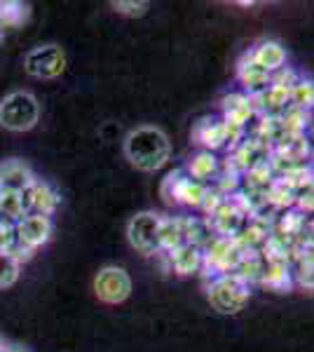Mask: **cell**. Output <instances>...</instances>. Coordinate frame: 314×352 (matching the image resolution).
I'll return each instance as SVG.
<instances>
[{
	"mask_svg": "<svg viewBox=\"0 0 314 352\" xmlns=\"http://www.w3.org/2000/svg\"><path fill=\"white\" fill-rule=\"evenodd\" d=\"M124 157L141 172H157L171 157L169 136L159 127L141 124L124 139Z\"/></svg>",
	"mask_w": 314,
	"mask_h": 352,
	"instance_id": "1",
	"label": "cell"
},
{
	"mask_svg": "<svg viewBox=\"0 0 314 352\" xmlns=\"http://www.w3.org/2000/svg\"><path fill=\"white\" fill-rule=\"evenodd\" d=\"M40 120V104L31 92H10L0 101V124L10 132H28Z\"/></svg>",
	"mask_w": 314,
	"mask_h": 352,
	"instance_id": "2",
	"label": "cell"
},
{
	"mask_svg": "<svg viewBox=\"0 0 314 352\" xmlns=\"http://www.w3.org/2000/svg\"><path fill=\"white\" fill-rule=\"evenodd\" d=\"M209 303L223 315H237L251 298V289L235 272L230 275H216L207 287Z\"/></svg>",
	"mask_w": 314,
	"mask_h": 352,
	"instance_id": "3",
	"label": "cell"
},
{
	"mask_svg": "<svg viewBox=\"0 0 314 352\" xmlns=\"http://www.w3.org/2000/svg\"><path fill=\"white\" fill-rule=\"evenodd\" d=\"M94 294L106 305L124 303L131 294L129 272L120 268V265H106V268H101L94 277Z\"/></svg>",
	"mask_w": 314,
	"mask_h": 352,
	"instance_id": "4",
	"label": "cell"
},
{
	"mask_svg": "<svg viewBox=\"0 0 314 352\" xmlns=\"http://www.w3.org/2000/svg\"><path fill=\"white\" fill-rule=\"evenodd\" d=\"M159 223H162V217L155 212L136 214L127 226V237L131 247L144 254V256L159 254Z\"/></svg>",
	"mask_w": 314,
	"mask_h": 352,
	"instance_id": "5",
	"label": "cell"
},
{
	"mask_svg": "<svg viewBox=\"0 0 314 352\" xmlns=\"http://www.w3.org/2000/svg\"><path fill=\"white\" fill-rule=\"evenodd\" d=\"M24 68L28 76L40 78V80H54L64 73L66 68V54L59 45H40L31 50L24 59Z\"/></svg>",
	"mask_w": 314,
	"mask_h": 352,
	"instance_id": "6",
	"label": "cell"
},
{
	"mask_svg": "<svg viewBox=\"0 0 314 352\" xmlns=\"http://www.w3.org/2000/svg\"><path fill=\"white\" fill-rule=\"evenodd\" d=\"M162 192H164V197H167V202H179V204H186V207L199 209L204 197H207L209 188L204 184H199V181L190 179V176L183 172H176L164 179Z\"/></svg>",
	"mask_w": 314,
	"mask_h": 352,
	"instance_id": "7",
	"label": "cell"
},
{
	"mask_svg": "<svg viewBox=\"0 0 314 352\" xmlns=\"http://www.w3.org/2000/svg\"><path fill=\"white\" fill-rule=\"evenodd\" d=\"M21 197V209H24V217H49L59 209V192H56L52 186L45 184V181H33L26 190L19 192Z\"/></svg>",
	"mask_w": 314,
	"mask_h": 352,
	"instance_id": "8",
	"label": "cell"
},
{
	"mask_svg": "<svg viewBox=\"0 0 314 352\" xmlns=\"http://www.w3.org/2000/svg\"><path fill=\"white\" fill-rule=\"evenodd\" d=\"M14 230H16V240L36 254V249L49 242V237L54 232V223L49 217H33L31 214V217L21 219L19 223H14Z\"/></svg>",
	"mask_w": 314,
	"mask_h": 352,
	"instance_id": "9",
	"label": "cell"
},
{
	"mask_svg": "<svg viewBox=\"0 0 314 352\" xmlns=\"http://www.w3.org/2000/svg\"><path fill=\"white\" fill-rule=\"evenodd\" d=\"M36 181L31 167L21 160H5L0 164V190L21 192Z\"/></svg>",
	"mask_w": 314,
	"mask_h": 352,
	"instance_id": "10",
	"label": "cell"
},
{
	"mask_svg": "<svg viewBox=\"0 0 314 352\" xmlns=\"http://www.w3.org/2000/svg\"><path fill=\"white\" fill-rule=\"evenodd\" d=\"M171 270L179 272V275H195V272L204 270V252L195 244L186 242L181 247H176L174 252L167 254Z\"/></svg>",
	"mask_w": 314,
	"mask_h": 352,
	"instance_id": "11",
	"label": "cell"
},
{
	"mask_svg": "<svg viewBox=\"0 0 314 352\" xmlns=\"http://www.w3.org/2000/svg\"><path fill=\"white\" fill-rule=\"evenodd\" d=\"M237 76H239V82L244 85V89H247L249 96L265 92V89L272 85V73H267L265 68H260L249 54L239 61Z\"/></svg>",
	"mask_w": 314,
	"mask_h": 352,
	"instance_id": "12",
	"label": "cell"
},
{
	"mask_svg": "<svg viewBox=\"0 0 314 352\" xmlns=\"http://www.w3.org/2000/svg\"><path fill=\"white\" fill-rule=\"evenodd\" d=\"M249 56L260 68H265L267 73H272V76L282 71L284 64H287V50H284L277 41H262V43H258L249 52Z\"/></svg>",
	"mask_w": 314,
	"mask_h": 352,
	"instance_id": "13",
	"label": "cell"
},
{
	"mask_svg": "<svg viewBox=\"0 0 314 352\" xmlns=\"http://www.w3.org/2000/svg\"><path fill=\"white\" fill-rule=\"evenodd\" d=\"M188 242V219H162L159 223V254H169Z\"/></svg>",
	"mask_w": 314,
	"mask_h": 352,
	"instance_id": "14",
	"label": "cell"
},
{
	"mask_svg": "<svg viewBox=\"0 0 314 352\" xmlns=\"http://www.w3.org/2000/svg\"><path fill=\"white\" fill-rule=\"evenodd\" d=\"M197 139L209 153H214L230 144V127L225 124V120H204L197 132Z\"/></svg>",
	"mask_w": 314,
	"mask_h": 352,
	"instance_id": "15",
	"label": "cell"
},
{
	"mask_svg": "<svg viewBox=\"0 0 314 352\" xmlns=\"http://www.w3.org/2000/svg\"><path fill=\"white\" fill-rule=\"evenodd\" d=\"M188 176L207 186V181H211L214 176H218V157L209 151L197 153V155L188 162Z\"/></svg>",
	"mask_w": 314,
	"mask_h": 352,
	"instance_id": "16",
	"label": "cell"
},
{
	"mask_svg": "<svg viewBox=\"0 0 314 352\" xmlns=\"http://www.w3.org/2000/svg\"><path fill=\"white\" fill-rule=\"evenodd\" d=\"M289 104L291 109L310 113L314 109V80H310V78H298V82L289 92Z\"/></svg>",
	"mask_w": 314,
	"mask_h": 352,
	"instance_id": "17",
	"label": "cell"
},
{
	"mask_svg": "<svg viewBox=\"0 0 314 352\" xmlns=\"http://www.w3.org/2000/svg\"><path fill=\"white\" fill-rule=\"evenodd\" d=\"M291 275L293 272L289 270V265L284 261H267L265 268H262L260 282L272 289H287L291 285Z\"/></svg>",
	"mask_w": 314,
	"mask_h": 352,
	"instance_id": "18",
	"label": "cell"
},
{
	"mask_svg": "<svg viewBox=\"0 0 314 352\" xmlns=\"http://www.w3.org/2000/svg\"><path fill=\"white\" fill-rule=\"evenodd\" d=\"M24 219V209H21L19 192L0 190V221L5 223H19Z\"/></svg>",
	"mask_w": 314,
	"mask_h": 352,
	"instance_id": "19",
	"label": "cell"
},
{
	"mask_svg": "<svg viewBox=\"0 0 314 352\" xmlns=\"http://www.w3.org/2000/svg\"><path fill=\"white\" fill-rule=\"evenodd\" d=\"M19 272H21V261H16L8 252H0V289L12 287L19 280Z\"/></svg>",
	"mask_w": 314,
	"mask_h": 352,
	"instance_id": "20",
	"label": "cell"
},
{
	"mask_svg": "<svg viewBox=\"0 0 314 352\" xmlns=\"http://www.w3.org/2000/svg\"><path fill=\"white\" fill-rule=\"evenodd\" d=\"M26 14V8H21L19 3H0V33L14 28L21 24Z\"/></svg>",
	"mask_w": 314,
	"mask_h": 352,
	"instance_id": "21",
	"label": "cell"
},
{
	"mask_svg": "<svg viewBox=\"0 0 314 352\" xmlns=\"http://www.w3.org/2000/svg\"><path fill=\"white\" fill-rule=\"evenodd\" d=\"M247 106H251V96L247 92H232V94L223 96V113H225V116L247 109Z\"/></svg>",
	"mask_w": 314,
	"mask_h": 352,
	"instance_id": "22",
	"label": "cell"
},
{
	"mask_svg": "<svg viewBox=\"0 0 314 352\" xmlns=\"http://www.w3.org/2000/svg\"><path fill=\"white\" fill-rule=\"evenodd\" d=\"M295 282L307 289H314V263H305V261H300L298 268L293 272Z\"/></svg>",
	"mask_w": 314,
	"mask_h": 352,
	"instance_id": "23",
	"label": "cell"
},
{
	"mask_svg": "<svg viewBox=\"0 0 314 352\" xmlns=\"http://www.w3.org/2000/svg\"><path fill=\"white\" fill-rule=\"evenodd\" d=\"M113 8L117 10L120 14H129V16H139L148 10V3H134V0H115Z\"/></svg>",
	"mask_w": 314,
	"mask_h": 352,
	"instance_id": "24",
	"label": "cell"
},
{
	"mask_svg": "<svg viewBox=\"0 0 314 352\" xmlns=\"http://www.w3.org/2000/svg\"><path fill=\"white\" fill-rule=\"evenodd\" d=\"M5 352H26L24 348H14V345H8V348H5Z\"/></svg>",
	"mask_w": 314,
	"mask_h": 352,
	"instance_id": "25",
	"label": "cell"
},
{
	"mask_svg": "<svg viewBox=\"0 0 314 352\" xmlns=\"http://www.w3.org/2000/svg\"><path fill=\"white\" fill-rule=\"evenodd\" d=\"M5 348H8V345H5V340L0 338V352H5Z\"/></svg>",
	"mask_w": 314,
	"mask_h": 352,
	"instance_id": "26",
	"label": "cell"
},
{
	"mask_svg": "<svg viewBox=\"0 0 314 352\" xmlns=\"http://www.w3.org/2000/svg\"><path fill=\"white\" fill-rule=\"evenodd\" d=\"M312 141H314V139H312Z\"/></svg>",
	"mask_w": 314,
	"mask_h": 352,
	"instance_id": "27",
	"label": "cell"
}]
</instances>
